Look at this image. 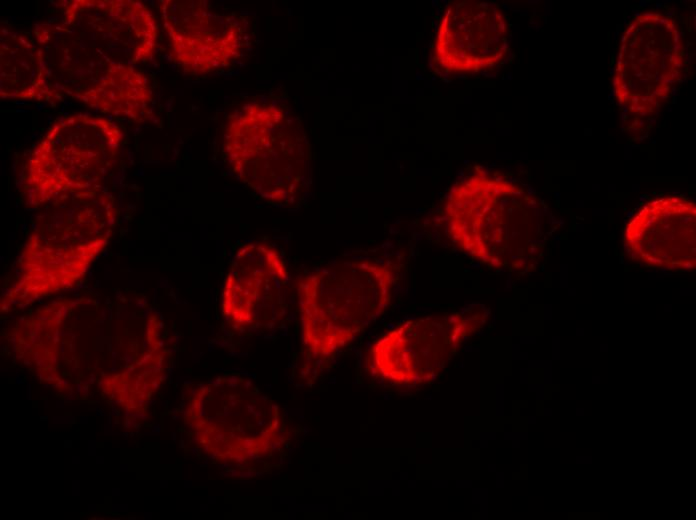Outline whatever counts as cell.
<instances>
[{
    "label": "cell",
    "mask_w": 696,
    "mask_h": 520,
    "mask_svg": "<svg viewBox=\"0 0 696 520\" xmlns=\"http://www.w3.org/2000/svg\"><path fill=\"white\" fill-rule=\"evenodd\" d=\"M224 151L240 181L270 203L294 204L306 189L308 142L294 117L280 105L251 103L231 115Z\"/></svg>",
    "instance_id": "5"
},
{
    "label": "cell",
    "mask_w": 696,
    "mask_h": 520,
    "mask_svg": "<svg viewBox=\"0 0 696 520\" xmlns=\"http://www.w3.org/2000/svg\"><path fill=\"white\" fill-rule=\"evenodd\" d=\"M19 260L13 303L73 285L107 245L115 206L100 186L64 193L44 204Z\"/></svg>",
    "instance_id": "2"
},
{
    "label": "cell",
    "mask_w": 696,
    "mask_h": 520,
    "mask_svg": "<svg viewBox=\"0 0 696 520\" xmlns=\"http://www.w3.org/2000/svg\"><path fill=\"white\" fill-rule=\"evenodd\" d=\"M160 11L172 58L187 74L228 68L246 46V21L206 1H162Z\"/></svg>",
    "instance_id": "10"
},
{
    "label": "cell",
    "mask_w": 696,
    "mask_h": 520,
    "mask_svg": "<svg viewBox=\"0 0 696 520\" xmlns=\"http://www.w3.org/2000/svg\"><path fill=\"white\" fill-rule=\"evenodd\" d=\"M50 20L86 66L95 83L116 64L150 60L158 44L154 14L134 0H73Z\"/></svg>",
    "instance_id": "7"
},
{
    "label": "cell",
    "mask_w": 696,
    "mask_h": 520,
    "mask_svg": "<svg viewBox=\"0 0 696 520\" xmlns=\"http://www.w3.org/2000/svg\"><path fill=\"white\" fill-rule=\"evenodd\" d=\"M481 323L470 311L407 320L377 339L367 356L370 373L401 385L428 383L445 368Z\"/></svg>",
    "instance_id": "9"
},
{
    "label": "cell",
    "mask_w": 696,
    "mask_h": 520,
    "mask_svg": "<svg viewBox=\"0 0 696 520\" xmlns=\"http://www.w3.org/2000/svg\"><path fill=\"white\" fill-rule=\"evenodd\" d=\"M184 419L198 446L225 464L262 461L288 440L280 406L242 375L221 376L195 388Z\"/></svg>",
    "instance_id": "4"
},
{
    "label": "cell",
    "mask_w": 696,
    "mask_h": 520,
    "mask_svg": "<svg viewBox=\"0 0 696 520\" xmlns=\"http://www.w3.org/2000/svg\"><path fill=\"white\" fill-rule=\"evenodd\" d=\"M122 139L121 129L101 116L78 113L55 120L28 160L29 204L38 207L64 193L100 186Z\"/></svg>",
    "instance_id": "6"
},
{
    "label": "cell",
    "mask_w": 696,
    "mask_h": 520,
    "mask_svg": "<svg viewBox=\"0 0 696 520\" xmlns=\"http://www.w3.org/2000/svg\"><path fill=\"white\" fill-rule=\"evenodd\" d=\"M1 98L48 101L51 88L43 53L28 33L1 29Z\"/></svg>",
    "instance_id": "14"
},
{
    "label": "cell",
    "mask_w": 696,
    "mask_h": 520,
    "mask_svg": "<svg viewBox=\"0 0 696 520\" xmlns=\"http://www.w3.org/2000/svg\"><path fill=\"white\" fill-rule=\"evenodd\" d=\"M506 17L494 3L462 0L447 5L433 42V61L450 73L496 66L509 52Z\"/></svg>",
    "instance_id": "12"
},
{
    "label": "cell",
    "mask_w": 696,
    "mask_h": 520,
    "mask_svg": "<svg viewBox=\"0 0 696 520\" xmlns=\"http://www.w3.org/2000/svg\"><path fill=\"white\" fill-rule=\"evenodd\" d=\"M696 205L668 195L648 201L628 221L624 246L635 261L649 267L688 271L696 266Z\"/></svg>",
    "instance_id": "13"
},
{
    "label": "cell",
    "mask_w": 696,
    "mask_h": 520,
    "mask_svg": "<svg viewBox=\"0 0 696 520\" xmlns=\"http://www.w3.org/2000/svg\"><path fill=\"white\" fill-rule=\"evenodd\" d=\"M290 276L276 248L252 242L234 254L222 288V313L239 330L270 329L286 316Z\"/></svg>",
    "instance_id": "11"
},
{
    "label": "cell",
    "mask_w": 696,
    "mask_h": 520,
    "mask_svg": "<svg viewBox=\"0 0 696 520\" xmlns=\"http://www.w3.org/2000/svg\"><path fill=\"white\" fill-rule=\"evenodd\" d=\"M681 30L671 16L648 11L626 26L613 72L615 102L628 116L649 118L666 102L684 70Z\"/></svg>",
    "instance_id": "8"
},
{
    "label": "cell",
    "mask_w": 696,
    "mask_h": 520,
    "mask_svg": "<svg viewBox=\"0 0 696 520\" xmlns=\"http://www.w3.org/2000/svg\"><path fill=\"white\" fill-rule=\"evenodd\" d=\"M444 219L460 250L489 267L510 271L533 269L552 229L551 212L542 200L482 169L451 187Z\"/></svg>",
    "instance_id": "1"
},
{
    "label": "cell",
    "mask_w": 696,
    "mask_h": 520,
    "mask_svg": "<svg viewBox=\"0 0 696 520\" xmlns=\"http://www.w3.org/2000/svg\"><path fill=\"white\" fill-rule=\"evenodd\" d=\"M392 265L371 259L338 260L297 283L304 362L320 365L346 347L387 308Z\"/></svg>",
    "instance_id": "3"
},
{
    "label": "cell",
    "mask_w": 696,
    "mask_h": 520,
    "mask_svg": "<svg viewBox=\"0 0 696 520\" xmlns=\"http://www.w3.org/2000/svg\"><path fill=\"white\" fill-rule=\"evenodd\" d=\"M75 99L103 114L142 122L151 112L152 91L140 70L133 65L116 64Z\"/></svg>",
    "instance_id": "15"
}]
</instances>
